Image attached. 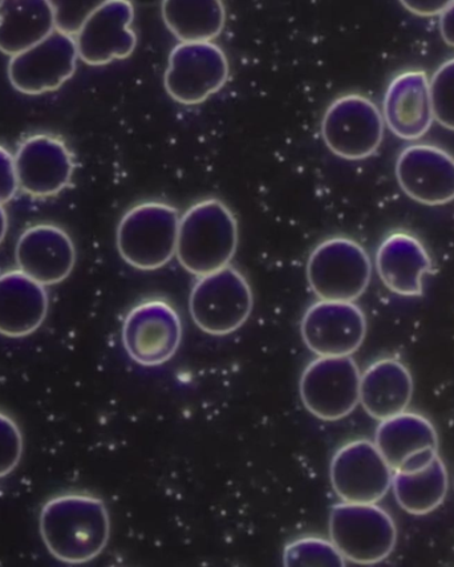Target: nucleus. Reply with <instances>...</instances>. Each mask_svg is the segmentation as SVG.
Masks as SVG:
<instances>
[{
    "label": "nucleus",
    "instance_id": "nucleus-1",
    "mask_svg": "<svg viewBox=\"0 0 454 567\" xmlns=\"http://www.w3.org/2000/svg\"><path fill=\"white\" fill-rule=\"evenodd\" d=\"M39 528L45 548L58 561L86 564L102 555L109 545L110 513L103 499L70 493L44 504Z\"/></svg>",
    "mask_w": 454,
    "mask_h": 567
},
{
    "label": "nucleus",
    "instance_id": "nucleus-2",
    "mask_svg": "<svg viewBox=\"0 0 454 567\" xmlns=\"http://www.w3.org/2000/svg\"><path fill=\"white\" fill-rule=\"evenodd\" d=\"M238 237L233 212L217 198L204 199L179 218L176 257L190 275L208 276L230 265Z\"/></svg>",
    "mask_w": 454,
    "mask_h": 567
},
{
    "label": "nucleus",
    "instance_id": "nucleus-3",
    "mask_svg": "<svg viewBox=\"0 0 454 567\" xmlns=\"http://www.w3.org/2000/svg\"><path fill=\"white\" fill-rule=\"evenodd\" d=\"M179 213L164 203H144L125 213L117 228V249L137 270L164 268L176 256Z\"/></svg>",
    "mask_w": 454,
    "mask_h": 567
},
{
    "label": "nucleus",
    "instance_id": "nucleus-4",
    "mask_svg": "<svg viewBox=\"0 0 454 567\" xmlns=\"http://www.w3.org/2000/svg\"><path fill=\"white\" fill-rule=\"evenodd\" d=\"M330 539L345 561L376 565L391 556L398 528L376 504L340 503L330 513Z\"/></svg>",
    "mask_w": 454,
    "mask_h": 567
},
{
    "label": "nucleus",
    "instance_id": "nucleus-5",
    "mask_svg": "<svg viewBox=\"0 0 454 567\" xmlns=\"http://www.w3.org/2000/svg\"><path fill=\"white\" fill-rule=\"evenodd\" d=\"M371 277L369 252L347 237L320 243L307 262V279L320 300L355 302L369 289Z\"/></svg>",
    "mask_w": 454,
    "mask_h": 567
},
{
    "label": "nucleus",
    "instance_id": "nucleus-6",
    "mask_svg": "<svg viewBox=\"0 0 454 567\" xmlns=\"http://www.w3.org/2000/svg\"><path fill=\"white\" fill-rule=\"evenodd\" d=\"M252 291L243 272L233 266L199 277L193 286L189 310L193 322L209 336L236 332L250 318Z\"/></svg>",
    "mask_w": 454,
    "mask_h": 567
},
{
    "label": "nucleus",
    "instance_id": "nucleus-7",
    "mask_svg": "<svg viewBox=\"0 0 454 567\" xmlns=\"http://www.w3.org/2000/svg\"><path fill=\"white\" fill-rule=\"evenodd\" d=\"M384 117L369 97L350 93L330 104L322 120V137L333 155L359 162L375 155L384 138Z\"/></svg>",
    "mask_w": 454,
    "mask_h": 567
},
{
    "label": "nucleus",
    "instance_id": "nucleus-8",
    "mask_svg": "<svg viewBox=\"0 0 454 567\" xmlns=\"http://www.w3.org/2000/svg\"><path fill=\"white\" fill-rule=\"evenodd\" d=\"M230 75L229 60L213 42H182L172 50L164 85L183 105H197L221 91Z\"/></svg>",
    "mask_w": 454,
    "mask_h": 567
},
{
    "label": "nucleus",
    "instance_id": "nucleus-9",
    "mask_svg": "<svg viewBox=\"0 0 454 567\" xmlns=\"http://www.w3.org/2000/svg\"><path fill=\"white\" fill-rule=\"evenodd\" d=\"M359 367L352 357H319L300 378V398L313 416L337 422L355 411L360 403Z\"/></svg>",
    "mask_w": 454,
    "mask_h": 567
},
{
    "label": "nucleus",
    "instance_id": "nucleus-10",
    "mask_svg": "<svg viewBox=\"0 0 454 567\" xmlns=\"http://www.w3.org/2000/svg\"><path fill=\"white\" fill-rule=\"evenodd\" d=\"M122 337L133 362L145 367L162 365L176 355L182 344V318L165 300H146L128 312Z\"/></svg>",
    "mask_w": 454,
    "mask_h": 567
},
{
    "label": "nucleus",
    "instance_id": "nucleus-11",
    "mask_svg": "<svg viewBox=\"0 0 454 567\" xmlns=\"http://www.w3.org/2000/svg\"><path fill=\"white\" fill-rule=\"evenodd\" d=\"M392 476L391 466L370 440L340 446L331 460V485L344 503L378 504L391 489Z\"/></svg>",
    "mask_w": 454,
    "mask_h": 567
},
{
    "label": "nucleus",
    "instance_id": "nucleus-12",
    "mask_svg": "<svg viewBox=\"0 0 454 567\" xmlns=\"http://www.w3.org/2000/svg\"><path fill=\"white\" fill-rule=\"evenodd\" d=\"M76 39L58 30L31 49L11 56L9 79L24 95H42L60 89L76 71Z\"/></svg>",
    "mask_w": 454,
    "mask_h": 567
},
{
    "label": "nucleus",
    "instance_id": "nucleus-13",
    "mask_svg": "<svg viewBox=\"0 0 454 567\" xmlns=\"http://www.w3.org/2000/svg\"><path fill=\"white\" fill-rule=\"evenodd\" d=\"M300 332L318 357H351L364 342L367 319L353 302L319 300L305 312Z\"/></svg>",
    "mask_w": 454,
    "mask_h": 567
},
{
    "label": "nucleus",
    "instance_id": "nucleus-14",
    "mask_svg": "<svg viewBox=\"0 0 454 567\" xmlns=\"http://www.w3.org/2000/svg\"><path fill=\"white\" fill-rule=\"evenodd\" d=\"M400 188L413 202L443 206L454 202V157L440 146L413 144L396 162Z\"/></svg>",
    "mask_w": 454,
    "mask_h": 567
},
{
    "label": "nucleus",
    "instance_id": "nucleus-15",
    "mask_svg": "<svg viewBox=\"0 0 454 567\" xmlns=\"http://www.w3.org/2000/svg\"><path fill=\"white\" fill-rule=\"evenodd\" d=\"M375 445L393 472L416 473L429 468L438 456V436L429 419L402 412L382 420Z\"/></svg>",
    "mask_w": 454,
    "mask_h": 567
},
{
    "label": "nucleus",
    "instance_id": "nucleus-16",
    "mask_svg": "<svg viewBox=\"0 0 454 567\" xmlns=\"http://www.w3.org/2000/svg\"><path fill=\"white\" fill-rule=\"evenodd\" d=\"M131 0H109L83 24L76 35L79 58L89 65H106L130 58L137 45L131 24Z\"/></svg>",
    "mask_w": 454,
    "mask_h": 567
},
{
    "label": "nucleus",
    "instance_id": "nucleus-17",
    "mask_svg": "<svg viewBox=\"0 0 454 567\" xmlns=\"http://www.w3.org/2000/svg\"><path fill=\"white\" fill-rule=\"evenodd\" d=\"M16 159L19 189L32 197H53L71 184L75 163L62 140L31 136L20 144Z\"/></svg>",
    "mask_w": 454,
    "mask_h": 567
},
{
    "label": "nucleus",
    "instance_id": "nucleus-18",
    "mask_svg": "<svg viewBox=\"0 0 454 567\" xmlns=\"http://www.w3.org/2000/svg\"><path fill=\"white\" fill-rule=\"evenodd\" d=\"M16 258L20 271L43 286H52L70 277L76 250L71 237L59 226L35 225L20 236Z\"/></svg>",
    "mask_w": 454,
    "mask_h": 567
},
{
    "label": "nucleus",
    "instance_id": "nucleus-19",
    "mask_svg": "<svg viewBox=\"0 0 454 567\" xmlns=\"http://www.w3.org/2000/svg\"><path fill=\"white\" fill-rule=\"evenodd\" d=\"M384 123L393 135L406 142L422 138L435 123L430 79L424 71L400 73L385 91Z\"/></svg>",
    "mask_w": 454,
    "mask_h": 567
},
{
    "label": "nucleus",
    "instance_id": "nucleus-20",
    "mask_svg": "<svg viewBox=\"0 0 454 567\" xmlns=\"http://www.w3.org/2000/svg\"><path fill=\"white\" fill-rule=\"evenodd\" d=\"M433 262L422 241L410 233H392L380 244L376 270L386 289L402 297L423 296V278Z\"/></svg>",
    "mask_w": 454,
    "mask_h": 567
},
{
    "label": "nucleus",
    "instance_id": "nucleus-21",
    "mask_svg": "<svg viewBox=\"0 0 454 567\" xmlns=\"http://www.w3.org/2000/svg\"><path fill=\"white\" fill-rule=\"evenodd\" d=\"M47 313L45 286L20 270L0 276V336L29 337L43 324Z\"/></svg>",
    "mask_w": 454,
    "mask_h": 567
},
{
    "label": "nucleus",
    "instance_id": "nucleus-22",
    "mask_svg": "<svg viewBox=\"0 0 454 567\" xmlns=\"http://www.w3.org/2000/svg\"><path fill=\"white\" fill-rule=\"evenodd\" d=\"M412 396L411 372L396 359H380L362 373L360 404L379 422L406 411Z\"/></svg>",
    "mask_w": 454,
    "mask_h": 567
},
{
    "label": "nucleus",
    "instance_id": "nucleus-23",
    "mask_svg": "<svg viewBox=\"0 0 454 567\" xmlns=\"http://www.w3.org/2000/svg\"><path fill=\"white\" fill-rule=\"evenodd\" d=\"M55 30L49 0H0V51L4 55L29 50Z\"/></svg>",
    "mask_w": 454,
    "mask_h": 567
},
{
    "label": "nucleus",
    "instance_id": "nucleus-24",
    "mask_svg": "<svg viewBox=\"0 0 454 567\" xmlns=\"http://www.w3.org/2000/svg\"><path fill=\"white\" fill-rule=\"evenodd\" d=\"M163 19L179 42H213L226 23L223 0H163Z\"/></svg>",
    "mask_w": 454,
    "mask_h": 567
},
{
    "label": "nucleus",
    "instance_id": "nucleus-25",
    "mask_svg": "<svg viewBox=\"0 0 454 567\" xmlns=\"http://www.w3.org/2000/svg\"><path fill=\"white\" fill-rule=\"evenodd\" d=\"M391 488L400 508L413 516L430 515L448 495V471L442 457L437 456L423 471L393 472Z\"/></svg>",
    "mask_w": 454,
    "mask_h": 567
},
{
    "label": "nucleus",
    "instance_id": "nucleus-26",
    "mask_svg": "<svg viewBox=\"0 0 454 567\" xmlns=\"http://www.w3.org/2000/svg\"><path fill=\"white\" fill-rule=\"evenodd\" d=\"M283 565L287 567L302 566H345V559L327 539L302 537L286 546Z\"/></svg>",
    "mask_w": 454,
    "mask_h": 567
},
{
    "label": "nucleus",
    "instance_id": "nucleus-27",
    "mask_svg": "<svg viewBox=\"0 0 454 567\" xmlns=\"http://www.w3.org/2000/svg\"><path fill=\"white\" fill-rule=\"evenodd\" d=\"M430 85L435 122L454 132V59L438 66Z\"/></svg>",
    "mask_w": 454,
    "mask_h": 567
},
{
    "label": "nucleus",
    "instance_id": "nucleus-28",
    "mask_svg": "<svg viewBox=\"0 0 454 567\" xmlns=\"http://www.w3.org/2000/svg\"><path fill=\"white\" fill-rule=\"evenodd\" d=\"M49 2L55 18V29L73 37L78 35L92 13L109 0H49Z\"/></svg>",
    "mask_w": 454,
    "mask_h": 567
},
{
    "label": "nucleus",
    "instance_id": "nucleus-29",
    "mask_svg": "<svg viewBox=\"0 0 454 567\" xmlns=\"http://www.w3.org/2000/svg\"><path fill=\"white\" fill-rule=\"evenodd\" d=\"M22 455V432L11 417L0 412V478L16 471Z\"/></svg>",
    "mask_w": 454,
    "mask_h": 567
},
{
    "label": "nucleus",
    "instance_id": "nucleus-30",
    "mask_svg": "<svg viewBox=\"0 0 454 567\" xmlns=\"http://www.w3.org/2000/svg\"><path fill=\"white\" fill-rule=\"evenodd\" d=\"M19 189L16 159L0 145V206L9 204Z\"/></svg>",
    "mask_w": 454,
    "mask_h": 567
},
{
    "label": "nucleus",
    "instance_id": "nucleus-31",
    "mask_svg": "<svg viewBox=\"0 0 454 567\" xmlns=\"http://www.w3.org/2000/svg\"><path fill=\"white\" fill-rule=\"evenodd\" d=\"M399 2L413 16L432 18L442 16L454 0H399Z\"/></svg>",
    "mask_w": 454,
    "mask_h": 567
},
{
    "label": "nucleus",
    "instance_id": "nucleus-32",
    "mask_svg": "<svg viewBox=\"0 0 454 567\" xmlns=\"http://www.w3.org/2000/svg\"><path fill=\"white\" fill-rule=\"evenodd\" d=\"M440 31L445 43L454 49V2L440 16Z\"/></svg>",
    "mask_w": 454,
    "mask_h": 567
},
{
    "label": "nucleus",
    "instance_id": "nucleus-33",
    "mask_svg": "<svg viewBox=\"0 0 454 567\" xmlns=\"http://www.w3.org/2000/svg\"><path fill=\"white\" fill-rule=\"evenodd\" d=\"M7 229H9V217H7V212L3 206H0V244L3 243Z\"/></svg>",
    "mask_w": 454,
    "mask_h": 567
}]
</instances>
